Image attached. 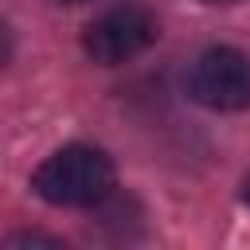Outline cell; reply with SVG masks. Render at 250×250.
Returning a JSON list of instances; mask_svg holds the SVG:
<instances>
[{"label":"cell","mask_w":250,"mask_h":250,"mask_svg":"<svg viewBox=\"0 0 250 250\" xmlns=\"http://www.w3.org/2000/svg\"><path fill=\"white\" fill-rule=\"evenodd\" d=\"M4 242L8 246H59V238H51V234H8Z\"/></svg>","instance_id":"4"},{"label":"cell","mask_w":250,"mask_h":250,"mask_svg":"<svg viewBox=\"0 0 250 250\" xmlns=\"http://www.w3.org/2000/svg\"><path fill=\"white\" fill-rule=\"evenodd\" d=\"M188 94L219 113L250 105V55L238 47H207L188 70Z\"/></svg>","instance_id":"3"},{"label":"cell","mask_w":250,"mask_h":250,"mask_svg":"<svg viewBox=\"0 0 250 250\" xmlns=\"http://www.w3.org/2000/svg\"><path fill=\"white\" fill-rule=\"evenodd\" d=\"M203 4H234V0H203Z\"/></svg>","instance_id":"6"},{"label":"cell","mask_w":250,"mask_h":250,"mask_svg":"<svg viewBox=\"0 0 250 250\" xmlns=\"http://www.w3.org/2000/svg\"><path fill=\"white\" fill-rule=\"evenodd\" d=\"M242 199H246V207H250V180H246V188H242Z\"/></svg>","instance_id":"5"},{"label":"cell","mask_w":250,"mask_h":250,"mask_svg":"<svg viewBox=\"0 0 250 250\" xmlns=\"http://www.w3.org/2000/svg\"><path fill=\"white\" fill-rule=\"evenodd\" d=\"M156 35H160V20L152 16V8L141 0H125V4L105 8L86 27L82 47L98 66H121V62L137 59L141 51H148L156 43Z\"/></svg>","instance_id":"2"},{"label":"cell","mask_w":250,"mask_h":250,"mask_svg":"<svg viewBox=\"0 0 250 250\" xmlns=\"http://www.w3.org/2000/svg\"><path fill=\"white\" fill-rule=\"evenodd\" d=\"M31 188L55 207H94L113 191V160L94 145H66L35 168Z\"/></svg>","instance_id":"1"}]
</instances>
